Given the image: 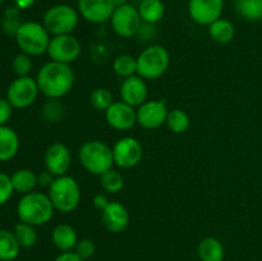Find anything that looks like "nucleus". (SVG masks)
<instances>
[{"label":"nucleus","mask_w":262,"mask_h":261,"mask_svg":"<svg viewBox=\"0 0 262 261\" xmlns=\"http://www.w3.org/2000/svg\"><path fill=\"white\" fill-rule=\"evenodd\" d=\"M74 72L69 64L48 61L37 72L36 82L38 90L48 99H61L74 84Z\"/></svg>","instance_id":"f257e3e1"},{"label":"nucleus","mask_w":262,"mask_h":261,"mask_svg":"<svg viewBox=\"0 0 262 261\" xmlns=\"http://www.w3.org/2000/svg\"><path fill=\"white\" fill-rule=\"evenodd\" d=\"M55 212L49 194L32 191L20 197L17 205V215L19 222L38 227L50 222Z\"/></svg>","instance_id":"f03ea898"},{"label":"nucleus","mask_w":262,"mask_h":261,"mask_svg":"<svg viewBox=\"0 0 262 261\" xmlns=\"http://www.w3.org/2000/svg\"><path fill=\"white\" fill-rule=\"evenodd\" d=\"M78 160L84 170L100 177L105 171L113 169L114 165L113 148L102 141H87L79 148Z\"/></svg>","instance_id":"7ed1b4c3"},{"label":"nucleus","mask_w":262,"mask_h":261,"mask_svg":"<svg viewBox=\"0 0 262 261\" xmlns=\"http://www.w3.org/2000/svg\"><path fill=\"white\" fill-rule=\"evenodd\" d=\"M15 42L20 49V53L30 56H38L48 53L50 44V33L42 23L28 20L23 22L14 35Z\"/></svg>","instance_id":"20e7f679"},{"label":"nucleus","mask_w":262,"mask_h":261,"mask_svg":"<svg viewBox=\"0 0 262 261\" xmlns=\"http://www.w3.org/2000/svg\"><path fill=\"white\" fill-rule=\"evenodd\" d=\"M49 197L58 211L68 214L74 211L81 202V187L73 177H55L49 188Z\"/></svg>","instance_id":"39448f33"},{"label":"nucleus","mask_w":262,"mask_h":261,"mask_svg":"<svg viewBox=\"0 0 262 261\" xmlns=\"http://www.w3.org/2000/svg\"><path fill=\"white\" fill-rule=\"evenodd\" d=\"M169 64V51L161 45H151L137 56V74L143 79H158L166 73Z\"/></svg>","instance_id":"423d86ee"},{"label":"nucleus","mask_w":262,"mask_h":261,"mask_svg":"<svg viewBox=\"0 0 262 261\" xmlns=\"http://www.w3.org/2000/svg\"><path fill=\"white\" fill-rule=\"evenodd\" d=\"M79 22L78 10L68 4H56L49 8L43 14L42 25L51 36L69 35Z\"/></svg>","instance_id":"0eeeda50"},{"label":"nucleus","mask_w":262,"mask_h":261,"mask_svg":"<svg viewBox=\"0 0 262 261\" xmlns=\"http://www.w3.org/2000/svg\"><path fill=\"white\" fill-rule=\"evenodd\" d=\"M38 94L40 90L35 78L30 76L17 77L8 87L5 99L14 109H26L36 101Z\"/></svg>","instance_id":"6e6552de"},{"label":"nucleus","mask_w":262,"mask_h":261,"mask_svg":"<svg viewBox=\"0 0 262 261\" xmlns=\"http://www.w3.org/2000/svg\"><path fill=\"white\" fill-rule=\"evenodd\" d=\"M112 28L118 36L124 38L133 37L142 28V19L140 17L137 8L130 4L122 5L115 8L112 18H110Z\"/></svg>","instance_id":"1a4fd4ad"},{"label":"nucleus","mask_w":262,"mask_h":261,"mask_svg":"<svg viewBox=\"0 0 262 261\" xmlns=\"http://www.w3.org/2000/svg\"><path fill=\"white\" fill-rule=\"evenodd\" d=\"M81 51L82 45L79 40L76 36L69 33V35L51 36L48 48V55L53 61L71 64L78 59Z\"/></svg>","instance_id":"9d476101"},{"label":"nucleus","mask_w":262,"mask_h":261,"mask_svg":"<svg viewBox=\"0 0 262 261\" xmlns=\"http://www.w3.org/2000/svg\"><path fill=\"white\" fill-rule=\"evenodd\" d=\"M114 164L122 169H130L141 163L143 156V147L135 137H122L113 146Z\"/></svg>","instance_id":"9b49d317"},{"label":"nucleus","mask_w":262,"mask_h":261,"mask_svg":"<svg viewBox=\"0 0 262 261\" xmlns=\"http://www.w3.org/2000/svg\"><path fill=\"white\" fill-rule=\"evenodd\" d=\"M137 124L145 129H156L166 123L169 109L164 100H147L136 109Z\"/></svg>","instance_id":"f8f14e48"},{"label":"nucleus","mask_w":262,"mask_h":261,"mask_svg":"<svg viewBox=\"0 0 262 261\" xmlns=\"http://www.w3.org/2000/svg\"><path fill=\"white\" fill-rule=\"evenodd\" d=\"M224 0H189L188 13L191 19L200 26H207L222 18Z\"/></svg>","instance_id":"ddd939ff"},{"label":"nucleus","mask_w":262,"mask_h":261,"mask_svg":"<svg viewBox=\"0 0 262 261\" xmlns=\"http://www.w3.org/2000/svg\"><path fill=\"white\" fill-rule=\"evenodd\" d=\"M77 10L87 22L100 25L110 20L115 5L112 0H77Z\"/></svg>","instance_id":"4468645a"},{"label":"nucleus","mask_w":262,"mask_h":261,"mask_svg":"<svg viewBox=\"0 0 262 261\" xmlns=\"http://www.w3.org/2000/svg\"><path fill=\"white\" fill-rule=\"evenodd\" d=\"M105 120L117 130H128L137 124V112L124 101H114L105 112Z\"/></svg>","instance_id":"2eb2a0df"},{"label":"nucleus","mask_w":262,"mask_h":261,"mask_svg":"<svg viewBox=\"0 0 262 261\" xmlns=\"http://www.w3.org/2000/svg\"><path fill=\"white\" fill-rule=\"evenodd\" d=\"M43 161H45L46 170L54 177L66 176L72 164L71 151L64 143L55 142L48 147Z\"/></svg>","instance_id":"dca6fc26"},{"label":"nucleus","mask_w":262,"mask_h":261,"mask_svg":"<svg viewBox=\"0 0 262 261\" xmlns=\"http://www.w3.org/2000/svg\"><path fill=\"white\" fill-rule=\"evenodd\" d=\"M101 223L110 233H122L129 225V212L118 201H110L101 211Z\"/></svg>","instance_id":"f3484780"},{"label":"nucleus","mask_w":262,"mask_h":261,"mask_svg":"<svg viewBox=\"0 0 262 261\" xmlns=\"http://www.w3.org/2000/svg\"><path fill=\"white\" fill-rule=\"evenodd\" d=\"M147 84L145 79L138 74L124 78L120 86V97L122 101L127 102L133 107H138L143 102L147 101Z\"/></svg>","instance_id":"a211bd4d"},{"label":"nucleus","mask_w":262,"mask_h":261,"mask_svg":"<svg viewBox=\"0 0 262 261\" xmlns=\"http://www.w3.org/2000/svg\"><path fill=\"white\" fill-rule=\"evenodd\" d=\"M51 241L60 252L74 251L78 243V234L69 224H58L51 232Z\"/></svg>","instance_id":"6ab92c4d"},{"label":"nucleus","mask_w":262,"mask_h":261,"mask_svg":"<svg viewBox=\"0 0 262 261\" xmlns=\"http://www.w3.org/2000/svg\"><path fill=\"white\" fill-rule=\"evenodd\" d=\"M19 151V137L9 125H0V161L5 163Z\"/></svg>","instance_id":"aec40b11"},{"label":"nucleus","mask_w":262,"mask_h":261,"mask_svg":"<svg viewBox=\"0 0 262 261\" xmlns=\"http://www.w3.org/2000/svg\"><path fill=\"white\" fill-rule=\"evenodd\" d=\"M10 179H12L14 192L20 194H27L30 193V192L35 191L36 186L38 184L37 174L27 168L15 170L14 173L10 176Z\"/></svg>","instance_id":"412c9836"},{"label":"nucleus","mask_w":262,"mask_h":261,"mask_svg":"<svg viewBox=\"0 0 262 261\" xmlns=\"http://www.w3.org/2000/svg\"><path fill=\"white\" fill-rule=\"evenodd\" d=\"M197 253L201 261H223L225 250L223 243L215 237H206L199 243Z\"/></svg>","instance_id":"4be33fe9"},{"label":"nucleus","mask_w":262,"mask_h":261,"mask_svg":"<svg viewBox=\"0 0 262 261\" xmlns=\"http://www.w3.org/2000/svg\"><path fill=\"white\" fill-rule=\"evenodd\" d=\"M137 9L142 22L147 25L160 22L165 15V4L163 0H142Z\"/></svg>","instance_id":"5701e85b"},{"label":"nucleus","mask_w":262,"mask_h":261,"mask_svg":"<svg viewBox=\"0 0 262 261\" xmlns=\"http://www.w3.org/2000/svg\"><path fill=\"white\" fill-rule=\"evenodd\" d=\"M20 246L13 230L0 229V260L13 261L20 252Z\"/></svg>","instance_id":"b1692460"},{"label":"nucleus","mask_w":262,"mask_h":261,"mask_svg":"<svg viewBox=\"0 0 262 261\" xmlns=\"http://www.w3.org/2000/svg\"><path fill=\"white\" fill-rule=\"evenodd\" d=\"M209 35L215 42L229 44L235 36V27L229 19L219 18L209 26Z\"/></svg>","instance_id":"393cba45"},{"label":"nucleus","mask_w":262,"mask_h":261,"mask_svg":"<svg viewBox=\"0 0 262 261\" xmlns=\"http://www.w3.org/2000/svg\"><path fill=\"white\" fill-rule=\"evenodd\" d=\"M238 14L251 22L262 20V0H233Z\"/></svg>","instance_id":"a878e982"},{"label":"nucleus","mask_w":262,"mask_h":261,"mask_svg":"<svg viewBox=\"0 0 262 261\" xmlns=\"http://www.w3.org/2000/svg\"><path fill=\"white\" fill-rule=\"evenodd\" d=\"M13 233H14L15 238H17L18 243L22 248H32L37 243L38 235L33 225L19 222L18 224H15Z\"/></svg>","instance_id":"bb28decb"},{"label":"nucleus","mask_w":262,"mask_h":261,"mask_svg":"<svg viewBox=\"0 0 262 261\" xmlns=\"http://www.w3.org/2000/svg\"><path fill=\"white\" fill-rule=\"evenodd\" d=\"M165 124L168 125V128L173 133L182 135V133L188 130L189 125H191V119H189V115L184 110L173 109L169 110Z\"/></svg>","instance_id":"cd10ccee"},{"label":"nucleus","mask_w":262,"mask_h":261,"mask_svg":"<svg viewBox=\"0 0 262 261\" xmlns=\"http://www.w3.org/2000/svg\"><path fill=\"white\" fill-rule=\"evenodd\" d=\"M113 69H114L115 74L122 78L135 76L137 74V58L129 55V54H122L114 59Z\"/></svg>","instance_id":"c85d7f7f"},{"label":"nucleus","mask_w":262,"mask_h":261,"mask_svg":"<svg viewBox=\"0 0 262 261\" xmlns=\"http://www.w3.org/2000/svg\"><path fill=\"white\" fill-rule=\"evenodd\" d=\"M100 183H101L102 188L109 193H118L124 187V177L122 173L114 169L105 171L102 176H100Z\"/></svg>","instance_id":"c756f323"},{"label":"nucleus","mask_w":262,"mask_h":261,"mask_svg":"<svg viewBox=\"0 0 262 261\" xmlns=\"http://www.w3.org/2000/svg\"><path fill=\"white\" fill-rule=\"evenodd\" d=\"M114 102L112 92L105 87H97L90 95V104L99 112H106L107 107Z\"/></svg>","instance_id":"7c9ffc66"},{"label":"nucleus","mask_w":262,"mask_h":261,"mask_svg":"<svg viewBox=\"0 0 262 261\" xmlns=\"http://www.w3.org/2000/svg\"><path fill=\"white\" fill-rule=\"evenodd\" d=\"M22 23L23 22L20 20L19 9H18L17 7L8 8V9L4 12V14H3L2 28L7 35L14 36Z\"/></svg>","instance_id":"2f4dec72"},{"label":"nucleus","mask_w":262,"mask_h":261,"mask_svg":"<svg viewBox=\"0 0 262 261\" xmlns=\"http://www.w3.org/2000/svg\"><path fill=\"white\" fill-rule=\"evenodd\" d=\"M64 106L59 99H48L42 106V117L48 122H58L63 118Z\"/></svg>","instance_id":"473e14b6"},{"label":"nucleus","mask_w":262,"mask_h":261,"mask_svg":"<svg viewBox=\"0 0 262 261\" xmlns=\"http://www.w3.org/2000/svg\"><path fill=\"white\" fill-rule=\"evenodd\" d=\"M32 56L27 55L25 53H19L13 58L12 68L13 72L17 74V77H27L30 76L31 71H32Z\"/></svg>","instance_id":"72a5a7b5"},{"label":"nucleus","mask_w":262,"mask_h":261,"mask_svg":"<svg viewBox=\"0 0 262 261\" xmlns=\"http://www.w3.org/2000/svg\"><path fill=\"white\" fill-rule=\"evenodd\" d=\"M14 189H13L10 176L0 171V206L7 204L12 199Z\"/></svg>","instance_id":"f704fd0d"},{"label":"nucleus","mask_w":262,"mask_h":261,"mask_svg":"<svg viewBox=\"0 0 262 261\" xmlns=\"http://www.w3.org/2000/svg\"><path fill=\"white\" fill-rule=\"evenodd\" d=\"M74 252L78 256H81L83 260H89L96 252V246H95L94 241L90 240V238H83V240H79L77 243L76 248H74Z\"/></svg>","instance_id":"c9c22d12"},{"label":"nucleus","mask_w":262,"mask_h":261,"mask_svg":"<svg viewBox=\"0 0 262 261\" xmlns=\"http://www.w3.org/2000/svg\"><path fill=\"white\" fill-rule=\"evenodd\" d=\"M14 107L10 105L7 99L0 97V125H7L9 119L12 118V113Z\"/></svg>","instance_id":"e433bc0d"},{"label":"nucleus","mask_w":262,"mask_h":261,"mask_svg":"<svg viewBox=\"0 0 262 261\" xmlns=\"http://www.w3.org/2000/svg\"><path fill=\"white\" fill-rule=\"evenodd\" d=\"M54 179H55V177H54L51 173H49L48 170H45V171H42V173L37 174L38 184H40L41 187H43V188H50V186L53 184Z\"/></svg>","instance_id":"4c0bfd02"},{"label":"nucleus","mask_w":262,"mask_h":261,"mask_svg":"<svg viewBox=\"0 0 262 261\" xmlns=\"http://www.w3.org/2000/svg\"><path fill=\"white\" fill-rule=\"evenodd\" d=\"M54 261H86L81 257V256L77 255L74 251H69V252H61L60 255L56 256V258Z\"/></svg>","instance_id":"58836bf2"},{"label":"nucleus","mask_w":262,"mask_h":261,"mask_svg":"<svg viewBox=\"0 0 262 261\" xmlns=\"http://www.w3.org/2000/svg\"><path fill=\"white\" fill-rule=\"evenodd\" d=\"M109 202L110 201L107 200V197L105 196V194H102V193L96 194V196L94 197V206L96 207L99 211H102V210H104L105 207L109 205Z\"/></svg>","instance_id":"ea45409f"},{"label":"nucleus","mask_w":262,"mask_h":261,"mask_svg":"<svg viewBox=\"0 0 262 261\" xmlns=\"http://www.w3.org/2000/svg\"><path fill=\"white\" fill-rule=\"evenodd\" d=\"M36 3V0H14V5L19 10H26L30 9L33 4Z\"/></svg>","instance_id":"a19ab883"},{"label":"nucleus","mask_w":262,"mask_h":261,"mask_svg":"<svg viewBox=\"0 0 262 261\" xmlns=\"http://www.w3.org/2000/svg\"><path fill=\"white\" fill-rule=\"evenodd\" d=\"M112 2H113V4L115 5V8L128 4V0H112Z\"/></svg>","instance_id":"79ce46f5"},{"label":"nucleus","mask_w":262,"mask_h":261,"mask_svg":"<svg viewBox=\"0 0 262 261\" xmlns=\"http://www.w3.org/2000/svg\"><path fill=\"white\" fill-rule=\"evenodd\" d=\"M4 2H5V0H0V4H3Z\"/></svg>","instance_id":"37998d69"},{"label":"nucleus","mask_w":262,"mask_h":261,"mask_svg":"<svg viewBox=\"0 0 262 261\" xmlns=\"http://www.w3.org/2000/svg\"><path fill=\"white\" fill-rule=\"evenodd\" d=\"M0 261H2V260H0Z\"/></svg>","instance_id":"c03bdc74"}]
</instances>
